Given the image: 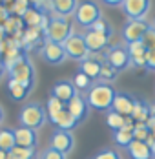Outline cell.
I'll return each instance as SVG.
<instances>
[{
    "label": "cell",
    "mask_w": 155,
    "mask_h": 159,
    "mask_svg": "<svg viewBox=\"0 0 155 159\" xmlns=\"http://www.w3.org/2000/svg\"><path fill=\"white\" fill-rule=\"evenodd\" d=\"M115 95H117V92H115V88L111 84L97 82V84H93L91 88L88 90L86 101H88L90 108H95L99 111H109L111 106H113Z\"/></svg>",
    "instance_id": "obj_1"
},
{
    "label": "cell",
    "mask_w": 155,
    "mask_h": 159,
    "mask_svg": "<svg viewBox=\"0 0 155 159\" xmlns=\"http://www.w3.org/2000/svg\"><path fill=\"white\" fill-rule=\"evenodd\" d=\"M18 121H20V126L31 128V130H40L47 121V110L38 102H29L20 110Z\"/></svg>",
    "instance_id": "obj_2"
},
{
    "label": "cell",
    "mask_w": 155,
    "mask_h": 159,
    "mask_svg": "<svg viewBox=\"0 0 155 159\" xmlns=\"http://www.w3.org/2000/svg\"><path fill=\"white\" fill-rule=\"evenodd\" d=\"M73 16H75V22L80 28L90 30L97 20L102 18V11L95 0H82V2H78V7Z\"/></svg>",
    "instance_id": "obj_3"
},
{
    "label": "cell",
    "mask_w": 155,
    "mask_h": 159,
    "mask_svg": "<svg viewBox=\"0 0 155 159\" xmlns=\"http://www.w3.org/2000/svg\"><path fill=\"white\" fill-rule=\"evenodd\" d=\"M7 71H9V79H15L18 82H22L29 90L33 88V84H35V68H33V64H31V61L28 59L26 53H22L18 57V61Z\"/></svg>",
    "instance_id": "obj_4"
},
{
    "label": "cell",
    "mask_w": 155,
    "mask_h": 159,
    "mask_svg": "<svg viewBox=\"0 0 155 159\" xmlns=\"http://www.w3.org/2000/svg\"><path fill=\"white\" fill-rule=\"evenodd\" d=\"M71 35H73V26H71V22L68 18L49 16V26H47V31H46L47 40L64 44Z\"/></svg>",
    "instance_id": "obj_5"
},
{
    "label": "cell",
    "mask_w": 155,
    "mask_h": 159,
    "mask_svg": "<svg viewBox=\"0 0 155 159\" xmlns=\"http://www.w3.org/2000/svg\"><path fill=\"white\" fill-rule=\"evenodd\" d=\"M64 49H66V55H68V59H73V61H78V62H82V61H86V59H90V49L86 46V40H84V35H77V33H73L64 44Z\"/></svg>",
    "instance_id": "obj_6"
},
{
    "label": "cell",
    "mask_w": 155,
    "mask_h": 159,
    "mask_svg": "<svg viewBox=\"0 0 155 159\" xmlns=\"http://www.w3.org/2000/svg\"><path fill=\"white\" fill-rule=\"evenodd\" d=\"M104 62H108L109 66H113L117 71H122V70H128L131 66V59H130V53H128V48L126 46H111L109 49H106L104 53Z\"/></svg>",
    "instance_id": "obj_7"
},
{
    "label": "cell",
    "mask_w": 155,
    "mask_h": 159,
    "mask_svg": "<svg viewBox=\"0 0 155 159\" xmlns=\"http://www.w3.org/2000/svg\"><path fill=\"white\" fill-rule=\"evenodd\" d=\"M38 55L42 57L44 62L51 64V66H59V64H62L66 59H68L64 46L59 44V42H51V40H47V39L44 40V44L40 46Z\"/></svg>",
    "instance_id": "obj_8"
},
{
    "label": "cell",
    "mask_w": 155,
    "mask_h": 159,
    "mask_svg": "<svg viewBox=\"0 0 155 159\" xmlns=\"http://www.w3.org/2000/svg\"><path fill=\"white\" fill-rule=\"evenodd\" d=\"M150 0H124L122 4V11L128 16V20H144L150 13Z\"/></svg>",
    "instance_id": "obj_9"
},
{
    "label": "cell",
    "mask_w": 155,
    "mask_h": 159,
    "mask_svg": "<svg viewBox=\"0 0 155 159\" xmlns=\"http://www.w3.org/2000/svg\"><path fill=\"white\" fill-rule=\"evenodd\" d=\"M150 24L146 20H128V24L122 28V39L126 40V44L131 42H139L142 40L144 33L148 31Z\"/></svg>",
    "instance_id": "obj_10"
},
{
    "label": "cell",
    "mask_w": 155,
    "mask_h": 159,
    "mask_svg": "<svg viewBox=\"0 0 155 159\" xmlns=\"http://www.w3.org/2000/svg\"><path fill=\"white\" fill-rule=\"evenodd\" d=\"M49 146L68 156V154L73 150V146H75V137H73V134L68 132V130H55L53 135H51Z\"/></svg>",
    "instance_id": "obj_11"
},
{
    "label": "cell",
    "mask_w": 155,
    "mask_h": 159,
    "mask_svg": "<svg viewBox=\"0 0 155 159\" xmlns=\"http://www.w3.org/2000/svg\"><path fill=\"white\" fill-rule=\"evenodd\" d=\"M84 40H86V46L90 49V53H100V51H106L109 44V37L104 35V33L93 31V30H88L84 33Z\"/></svg>",
    "instance_id": "obj_12"
},
{
    "label": "cell",
    "mask_w": 155,
    "mask_h": 159,
    "mask_svg": "<svg viewBox=\"0 0 155 159\" xmlns=\"http://www.w3.org/2000/svg\"><path fill=\"white\" fill-rule=\"evenodd\" d=\"M77 93H78L77 88L73 86L71 80H57V82L53 84V88H51V95L57 97V99H60L64 104H68Z\"/></svg>",
    "instance_id": "obj_13"
},
{
    "label": "cell",
    "mask_w": 155,
    "mask_h": 159,
    "mask_svg": "<svg viewBox=\"0 0 155 159\" xmlns=\"http://www.w3.org/2000/svg\"><path fill=\"white\" fill-rule=\"evenodd\" d=\"M66 110L69 111L78 123H82L88 117V113H90V104H88V101L80 95V93H77V95L66 104Z\"/></svg>",
    "instance_id": "obj_14"
},
{
    "label": "cell",
    "mask_w": 155,
    "mask_h": 159,
    "mask_svg": "<svg viewBox=\"0 0 155 159\" xmlns=\"http://www.w3.org/2000/svg\"><path fill=\"white\" fill-rule=\"evenodd\" d=\"M133 104H135V97L133 95H130V93H119L117 92L111 110L124 115V117H130L131 111H133Z\"/></svg>",
    "instance_id": "obj_15"
},
{
    "label": "cell",
    "mask_w": 155,
    "mask_h": 159,
    "mask_svg": "<svg viewBox=\"0 0 155 159\" xmlns=\"http://www.w3.org/2000/svg\"><path fill=\"white\" fill-rule=\"evenodd\" d=\"M49 121L57 126V130H68V132L75 130V128L80 125V123H78L77 119H75L69 111L66 110V108H64L62 111H59L57 115H51V117H49Z\"/></svg>",
    "instance_id": "obj_16"
},
{
    "label": "cell",
    "mask_w": 155,
    "mask_h": 159,
    "mask_svg": "<svg viewBox=\"0 0 155 159\" xmlns=\"http://www.w3.org/2000/svg\"><path fill=\"white\" fill-rule=\"evenodd\" d=\"M53 4V16L59 18H68V16L75 15L78 7V0H51Z\"/></svg>",
    "instance_id": "obj_17"
},
{
    "label": "cell",
    "mask_w": 155,
    "mask_h": 159,
    "mask_svg": "<svg viewBox=\"0 0 155 159\" xmlns=\"http://www.w3.org/2000/svg\"><path fill=\"white\" fill-rule=\"evenodd\" d=\"M15 141L16 146H24V148H35L38 139H37V130L20 126L15 130Z\"/></svg>",
    "instance_id": "obj_18"
},
{
    "label": "cell",
    "mask_w": 155,
    "mask_h": 159,
    "mask_svg": "<svg viewBox=\"0 0 155 159\" xmlns=\"http://www.w3.org/2000/svg\"><path fill=\"white\" fill-rule=\"evenodd\" d=\"M128 154H130L131 159H153V152L148 146V143L146 141H137V139H133L128 144Z\"/></svg>",
    "instance_id": "obj_19"
},
{
    "label": "cell",
    "mask_w": 155,
    "mask_h": 159,
    "mask_svg": "<svg viewBox=\"0 0 155 159\" xmlns=\"http://www.w3.org/2000/svg\"><path fill=\"white\" fill-rule=\"evenodd\" d=\"M44 33L40 31V28H28L22 33V49L35 48L37 44H44Z\"/></svg>",
    "instance_id": "obj_20"
},
{
    "label": "cell",
    "mask_w": 155,
    "mask_h": 159,
    "mask_svg": "<svg viewBox=\"0 0 155 159\" xmlns=\"http://www.w3.org/2000/svg\"><path fill=\"white\" fill-rule=\"evenodd\" d=\"M152 115H153V113H152V106H150L146 101H142V99H135L133 111H131L130 117H131L135 123H146Z\"/></svg>",
    "instance_id": "obj_21"
},
{
    "label": "cell",
    "mask_w": 155,
    "mask_h": 159,
    "mask_svg": "<svg viewBox=\"0 0 155 159\" xmlns=\"http://www.w3.org/2000/svg\"><path fill=\"white\" fill-rule=\"evenodd\" d=\"M100 66H102V62L90 55V59H86V61L80 62V70H78V71L86 73L90 79L95 80V79H99V75H100Z\"/></svg>",
    "instance_id": "obj_22"
},
{
    "label": "cell",
    "mask_w": 155,
    "mask_h": 159,
    "mask_svg": "<svg viewBox=\"0 0 155 159\" xmlns=\"http://www.w3.org/2000/svg\"><path fill=\"white\" fill-rule=\"evenodd\" d=\"M44 16H46V13H42L40 9H37V7L31 6L29 9L22 15V20H24V24H26L28 28H40Z\"/></svg>",
    "instance_id": "obj_23"
},
{
    "label": "cell",
    "mask_w": 155,
    "mask_h": 159,
    "mask_svg": "<svg viewBox=\"0 0 155 159\" xmlns=\"http://www.w3.org/2000/svg\"><path fill=\"white\" fill-rule=\"evenodd\" d=\"M7 92H9V95L13 97L15 101H24L26 97L29 95V88H26L22 82H18V80L15 79H9V82H7Z\"/></svg>",
    "instance_id": "obj_24"
},
{
    "label": "cell",
    "mask_w": 155,
    "mask_h": 159,
    "mask_svg": "<svg viewBox=\"0 0 155 159\" xmlns=\"http://www.w3.org/2000/svg\"><path fill=\"white\" fill-rule=\"evenodd\" d=\"M133 139H135V137H133V128H121V130H117V132L113 134L115 144L124 146V148H128V144L131 143Z\"/></svg>",
    "instance_id": "obj_25"
},
{
    "label": "cell",
    "mask_w": 155,
    "mask_h": 159,
    "mask_svg": "<svg viewBox=\"0 0 155 159\" xmlns=\"http://www.w3.org/2000/svg\"><path fill=\"white\" fill-rule=\"evenodd\" d=\"M16 146L15 141V130H0V150L9 152Z\"/></svg>",
    "instance_id": "obj_26"
},
{
    "label": "cell",
    "mask_w": 155,
    "mask_h": 159,
    "mask_svg": "<svg viewBox=\"0 0 155 159\" xmlns=\"http://www.w3.org/2000/svg\"><path fill=\"white\" fill-rule=\"evenodd\" d=\"M71 82H73V86L77 88L78 93H80V92H88L93 86V79H90V77H88L86 73H82V71H77Z\"/></svg>",
    "instance_id": "obj_27"
},
{
    "label": "cell",
    "mask_w": 155,
    "mask_h": 159,
    "mask_svg": "<svg viewBox=\"0 0 155 159\" xmlns=\"http://www.w3.org/2000/svg\"><path fill=\"white\" fill-rule=\"evenodd\" d=\"M33 157H35V148L15 146L7 152V159H33Z\"/></svg>",
    "instance_id": "obj_28"
},
{
    "label": "cell",
    "mask_w": 155,
    "mask_h": 159,
    "mask_svg": "<svg viewBox=\"0 0 155 159\" xmlns=\"http://www.w3.org/2000/svg\"><path fill=\"white\" fill-rule=\"evenodd\" d=\"M124 121H126V117L121 115V113H117V111H113V110H109L108 115H106V125L111 130H115V132L124 128Z\"/></svg>",
    "instance_id": "obj_29"
},
{
    "label": "cell",
    "mask_w": 155,
    "mask_h": 159,
    "mask_svg": "<svg viewBox=\"0 0 155 159\" xmlns=\"http://www.w3.org/2000/svg\"><path fill=\"white\" fill-rule=\"evenodd\" d=\"M117 75H119V71L113 66H109L108 62H102V66H100V75H99L100 82L109 84V82H113V80L117 79Z\"/></svg>",
    "instance_id": "obj_30"
},
{
    "label": "cell",
    "mask_w": 155,
    "mask_h": 159,
    "mask_svg": "<svg viewBox=\"0 0 155 159\" xmlns=\"http://www.w3.org/2000/svg\"><path fill=\"white\" fill-rule=\"evenodd\" d=\"M126 48H128V53H130V59L146 57V51H148V48L144 46L142 40H139V42H131V44H126Z\"/></svg>",
    "instance_id": "obj_31"
},
{
    "label": "cell",
    "mask_w": 155,
    "mask_h": 159,
    "mask_svg": "<svg viewBox=\"0 0 155 159\" xmlns=\"http://www.w3.org/2000/svg\"><path fill=\"white\" fill-rule=\"evenodd\" d=\"M66 108V104L62 102L60 99H57V97H49L46 102V110H47V117H51V115H57L59 111H62Z\"/></svg>",
    "instance_id": "obj_32"
},
{
    "label": "cell",
    "mask_w": 155,
    "mask_h": 159,
    "mask_svg": "<svg viewBox=\"0 0 155 159\" xmlns=\"http://www.w3.org/2000/svg\"><path fill=\"white\" fill-rule=\"evenodd\" d=\"M150 135H152V130L148 128L146 123H135V126H133V137L137 141H146Z\"/></svg>",
    "instance_id": "obj_33"
},
{
    "label": "cell",
    "mask_w": 155,
    "mask_h": 159,
    "mask_svg": "<svg viewBox=\"0 0 155 159\" xmlns=\"http://www.w3.org/2000/svg\"><path fill=\"white\" fill-rule=\"evenodd\" d=\"M90 30H93V31H99V33H104V35H108V37H111L113 35V30H111V24H108V20L102 16L100 20H97L95 24H93Z\"/></svg>",
    "instance_id": "obj_34"
},
{
    "label": "cell",
    "mask_w": 155,
    "mask_h": 159,
    "mask_svg": "<svg viewBox=\"0 0 155 159\" xmlns=\"http://www.w3.org/2000/svg\"><path fill=\"white\" fill-rule=\"evenodd\" d=\"M142 42H144V46H146L148 49H153L155 48V26L150 24L148 31L144 33V37H142Z\"/></svg>",
    "instance_id": "obj_35"
},
{
    "label": "cell",
    "mask_w": 155,
    "mask_h": 159,
    "mask_svg": "<svg viewBox=\"0 0 155 159\" xmlns=\"http://www.w3.org/2000/svg\"><path fill=\"white\" fill-rule=\"evenodd\" d=\"M91 159H122V157H121L119 152H115V150H111V148H106V150L97 152Z\"/></svg>",
    "instance_id": "obj_36"
},
{
    "label": "cell",
    "mask_w": 155,
    "mask_h": 159,
    "mask_svg": "<svg viewBox=\"0 0 155 159\" xmlns=\"http://www.w3.org/2000/svg\"><path fill=\"white\" fill-rule=\"evenodd\" d=\"M40 159H66V154H62V152H59V150H55V148L49 146V148H46L42 152Z\"/></svg>",
    "instance_id": "obj_37"
},
{
    "label": "cell",
    "mask_w": 155,
    "mask_h": 159,
    "mask_svg": "<svg viewBox=\"0 0 155 159\" xmlns=\"http://www.w3.org/2000/svg\"><path fill=\"white\" fill-rule=\"evenodd\" d=\"M146 70H153L155 71V48L146 51Z\"/></svg>",
    "instance_id": "obj_38"
},
{
    "label": "cell",
    "mask_w": 155,
    "mask_h": 159,
    "mask_svg": "<svg viewBox=\"0 0 155 159\" xmlns=\"http://www.w3.org/2000/svg\"><path fill=\"white\" fill-rule=\"evenodd\" d=\"M102 4H106L109 7H122L124 0H102Z\"/></svg>",
    "instance_id": "obj_39"
},
{
    "label": "cell",
    "mask_w": 155,
    "mask_h": 159,
    "mask_svg": "<svg viewBox=\"0 0 155 159\" xmlns=\"http://www.w3.org/2000/svg\"><path fill=\"white\" fill-rule=\"evenodd\" d=\"M4 117H6V113H4V108H2V104H0V125L4 123Z\"/></svg>",
    "instance_id": "obj_40"
},
{
    "label": "cell",
    "mask_w": 155,
    "mask_h": 159,
    "mask_svg": "<svg viewBox=\"0 0 155 159\" xmlns=\"http://www.w3.org/2000/svg\"><path fill=\"white\" fill-rule=\"evenodd\" d=\"M0 159H7V152L6 150H0Z\"/></svg>",
    "instance_id": "obj_41"
},
{
    "label": "cell",
    "mask_w": 155,
    "mask_h": 159,
    "mask_svg": "<svg viewBox=\"0 0 155 159\" xmlns=\"http://www.w3.org/2000/svg\"><path fill=\"white\" fill-rule=\"evenodd\" d=\"M150 130H152V137H153V139H155V125H153V126H152V128H150Z\"/></svg>",
    "instance_id": "obj_42"
},
{
    "label": "cell",
    "mask_w": 155,
    "mask_h": 159,
    "mask_svg": "<svg viewBox=\"0 0 155 159\" xmlns=\"http://www.w3.org/2000/svg\"><path fill=\"white\" fill-rule=\"evenodd\" d=\"M2 70H4V64L0 62V75H2Z\"/></svg>",
    "instance_id": "obj_43"
},
{
    "label": "cell",
    "mask_w": 155,
    "mask_h": 159,
    "mask_svg": "<svg viewBox=\"0 0 155 159\" xmlns=\"http://www.w3.org/2000/svg\"><path fill=\"white\" fill-rule=\"evenodd\" d=\"M152 113H153V115H155V106H152Z\"/></svg>",
    "instance_id": "obj_44"
},
{
    "label": "cell",
    "mask_w": 155,
    "mask_h": 159,
    "mask_svg": "<svg viewBox=\"0 0 155 159\" xmlns=\"http://www.w3.org/2000/svg\"><path fill=\"white\" fill-rule=\"evenodd\" d=\"M0 4H2V0H0Z\"/></svg>",
    "instance_id": "obj_45"
},
{
    "label": "cell",
    "mask_w": 155,
    "mask_h": 159,
    "mask_svg": "<svg viewBox=\"0 0 155 159\" xmlns=\"http://www.w3.org/2000/svg\"><path fill=\"white\" fill-rule=\"evenodd\" d=\"M153 159H155V156H153Z\"/></svg>",
    "instance_id": "obj_46"
},
{
    "label": "cell",
    "mask_w": 155,
    "mask_h": 159,
    "mask_svg": "<svg viewBox=\"0 0 155 159\" xmlns=\"http://www.w3.org/2000/svg\"><path fill=\"white\" fill-rule=\"evenodd\" d=\"M153 26H155V24H153Z\"/></svg>",
    "instance_id": "obj_47"
}]
</instances>
